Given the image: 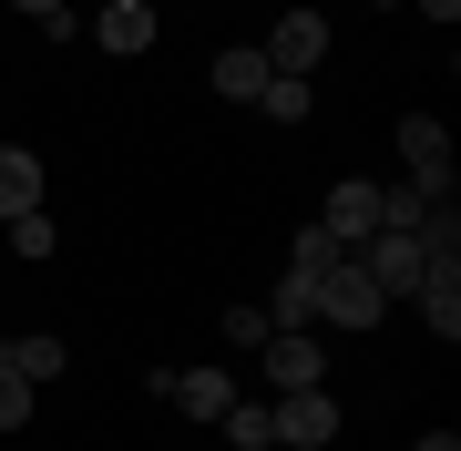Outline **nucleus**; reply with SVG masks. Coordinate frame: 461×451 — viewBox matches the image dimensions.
Listing matches in <instances>:
<instances>
[{
  "label": "nucleus",
  "mask_w": 461,
  "mask_h": 451,
  "mask_svg": "<svg viewBox=\"0 0 461 451\" xmlns=\"http://www.w3.org/2000/svg\"><path fill=\"white\" fill-rule=\"evenodd\" d=\"M308 308H318V329H348V338H369L379 318H390V298H379V277L359 257H339L329 277H308Z\"/></svg>",
  "instance_id": "obj_1"
},
{
  "label": "nucleus",
  "mask_w": 461,
  "mask_h": 451,
  "mask_svg": "<svg viewBox=\"0 0 461 451\" xmlns=\"http://www.w3.org/2000/svg\"><path fill=\"white\" fill-rule=\"evenodd\" d=\"M400 185H420L430 205H451V134H441L430 113L400 123Z\"/></svg>",
  "instance_id": "obj_2"
},
{
  "label": "nucleus",
  "mask_w": 461,
  "mask_h": 451,
  "mask_svg": "<svg viewBox=\"0 0 461 451\" xmlns=\"http://www.w3.org/2000/svg\"><path fill=\"white\" fill-rule=\"evenodd\" d=\"M348 257L379 277V298H411V287H420V267H430V257H420V236H400V226H369Z\"/></svg>",
  "instance_id": "obj_3"
},
{
  "label": "nucleus",
  "mask_w": 461,
  "mask_h": 451,
  "mask_svg": "<svg viewBox=\"0 0 461 451\" xmlns=\"http://www.w3.org/2000/svg\"><path fill=\"white\" fill-rule=\"evenodd\" d=\"M267 410H277V441H287V451H329V441H339V401H329V380H318V390H277Z\"/></svg>",
  "instance_id": "obj_4"
},
{
  "label": "nucleus",
  "mask_w": 461,
  "mask_h": 451,
  "mask_svg": "<svg viewBox=\"0 0 461 451\" xmlns=\"http://www.w3.org/2000/svg\"><path fill=\"white\" fill-rule=\"evenodd\" d=\"M267 390H318L329 380V349H318V329H267Z\"/></svg>",
  "instance_id": "obj_5"
},
{
  "label": "nucleus",
  "mask_w": 461,
  "mask_h": 451,
  "mask_svg": "<svg viewBox=\"0 0 461 451\" xmlns=\"http://www.w3.org/2000/svg\"><path fill=\"white\" fill-rule=\"evenodd\" d=\"M154 0H93V41L113 51V62H133V51H154Z\"/></svg>",
  "instance_id": "obj_6"
},
{
  "label": "nucleus",
  "mask_w": 461,
  "mask_h": 451,
  "mask_svg": "<svg viewBox=\"0 0 461 451\" xmlns=\"http://www.w3.org/2000/svg\"><path fill=\"white\" fill-rule=\"evenodd\" d=\"M257 51H267V72H318L329 62V11H287L277 41H257Z\"/></svg>",
  "instance_id": "obj_7"
},
{
  "label": "nucleus",
  "mask_w": 461,
  "mask_h": 451,
  "mask_svg": "<svg viewBox=\"0 0 461 451\" xmlns=\"http://www.w3.org/2000/svg\"><path fill=\"white\" fill-rule=\"evenodd\" d=\"M154 401H175L185 420H226V410H236V380H226V369H165Z\"/></svg>",
  "instance_id": "obj_8"
},
{
  "label": "nucleus",
  "mask_w": 461,
  "mask_h": 451,
  "mask_svg": "<svg viewBox=\"0 0 461 451\" xmlns=\"http://www.w3.org/2000/svg\"><path fill=\"white\" fill-rule=\"evenodd\" d=\"M318 226H329L339 247H359V236L379 226V185H369V175H348V185H329V205H318Z\"/></svg>",
  "instance_id": "obj_9"
},
{
  "label": "nucleus",
  "mask_w": 461,
  "mask_h": 451,
  "mask_svg": "<svg viewBox=\"0 0 461 451\" xmlns=\"http://www.w3.org/2000/svg\"><path fill=\"white\" fill-rule=\"evenodd\" d=\"M411 298H420V318H430V338L451 349V338H461V267H420Z\"/></svg>",
  "instance_id": "obj_10"
},
{
  "label": "nucleus",
  "mask_w": 461,
  "mask_h": 451,
  "mask_svg": "<svg viewBox=\"0 0 461 451\" xmlns=\"http://www.w3.org/2000/svg\"><path fill=\"white\" fill-rule=\"evenodd\" d=\"M32 205H41V154L32 144H0V226L32 216Z\"/></svg>",
  "instance_id": "obj_11"
},
{
  "label": "nucleus",
  "mask_w": 461,
  "mask_h": 451,
  "mask_svg": "<svg viewBox=\"0 0 461 451\" xmlns=\"http://www.w3.org/2000/svg\"><path fill=\"white\" fill-rule=\"evenodd\" d=\"M205 83L226 93V103H257V93H267V51H257V41H236V51H215V72H205Z\"/></svg>",
  "instance_id": "obj_12"
},
{
  "label": "nucleus",
  "mask_w": 461,
  "mask_h": 451,
  "mask_svg": "<svg viewBox=\"0 0 461 451\" xmlns=\"http://www.w3.org/2000/svg\"><path fill=\"white\" fill-rule=\"evenodd\" d=\"M0 359H11V369H21V380H32V390H41V380H62V369H72V349H62V338H51V329H21V338H11V349H0Z\"/></svg>",
  "instance_id": "obj_13"
},
{
  "label": "nucleus",
  "mask_w": 461,
  "mask_h": 451,
  "mask_svg": "<svg viewBox=\"0 0 461 451\" xmlns=\"http://www.w3.org/2000/svg\"><path fill=\"white\" fill-rule=\"evenodd\" d=\"M257 113H267V123H308V113H318V83H308V72H267Z\"/></svg>",
  "instance_id": "obj_14"
},
{
  "label": "nucleus",
  "mask_w": 461,
  "mask_h": 451,
  "mask_svg": "<svg viewBox=\"0 0 461 451\" xmlns=\"http://www.w3.org/2000/svg\"><path fill=\"white\" fill-rule=\"evenodd\" d=\"M339 257H348V247H339L329 226H297V236H287V277H329Z\"/></svg>",
  "instance_id": "obj_15"
},
{
  "label": "nucleus",
  "mask_w": 461,
  "mask_h": 451,
  "mask_svg": "<svg viewBox=\"0 0 461 451\" xmlns=\"http://www.w3.org/2000/svg\"><path fill=\"white\" fill-rule=\"evenodd\" d=\"M215 431H226L236 451H277V410H267V401H236L226 420H215Z\"/></svg>",
  "instance_id": "obj_16"
},
{
  "label": "nucleus",
  "mask_w": 461,
  "mask_h": 451,
  "mask_svg": "<svg viewBox=\"0 0 461 451\" xmlns=\"http://www.w3.org/2000/svg\"><path fill=\"white\" fill-rule=\"evenodd\" d=\"M51 247H62V226H51L41 205H32V216H11V257H21V267H41Z\"/></svg>",
  "instance_id": "obj_17"
},
{
  "label": "nucleus",
  "mask_w": 461,
  "mask_h": 451,
  "mask_svg": "<svg viewBox=\"0 0 461 451\" xmlns=\"http://www.w3.org/2000/svg\"><path fill=\"white\" fill-rule=\"evenodd\" d=\"M267 329H318V308H308V277H277V298H267Z\"/></svg>",
  "instance_id": "obj_18"
},
{
  "label": "nucleus",
  "mask_w": 461,
  "mask_h": 451,
  "mask_svg": "<svg viewBox=\"0 0 461 451\" xmlns=\"http://www.w3.org/2000/svg\"><path fill=\"white\" fill-rule=\"evenodd\" d=\"M21 420H32V380H21L11 359H0V431H21Z\"/></svg>",
  "instance_id": "obj_19"
},
{
  "label": "nucleus",
  "mask_w": 461,
  "mask_h": 451,
  "mask_svg": "<svg viewBox=\"0 0 461 451\" xmlns=\"http://www.w3.org/2000/svg\"><path fill=\"white\" fill-rule=\"evenodd\" d=\"M11 11H21V21H41L51 41H72V32H83V21H72V0H11Z\"/></svg>",
  "instance_id": "obj_20"
},
{
  "label": "nucleus",
  "mask_w": 461,
  "mask_h": 451,
  "mask_svg": "<svg viewBox=\"0 0 461 451\" xmlns=\"http://www.w3.org/2000/svg\"><path fill=\"white\" fill-rule=\"evenodd\" d=\"M420 21H430V32H451V21H461V0H420Z\"/></svg>",
  "instance_id": "obj_21"
},
{
  "label": "nucleus",
  "mask_w": 461,
  "mask_h": 451,
  "mask_svg": "<svg viewBox=\"0 0 461 451\" xmlns=\"http://www.w3.org/2000/svg\"><path fill=\"white\" fill-rule=\"evenodd\" d=\"M411 451H461V431H420V441H411Z\"/></svg>",
  "instance_id": "obj_22"
},
{
  "label": "nucleus",
  "mask_w": 461,
  "mask_h": 451,
  "mask_svg": "<svg viewBox=\"0 0 461 451\" xmlns=\"http://www.w3.org/2000/svg\"><path fill=\"white\" fill-rule=\"evenodd\" d=\"M0 349H11V329H0Z\"/></svg>",
  "instance_id": "obj_23"
}]
</instances>
